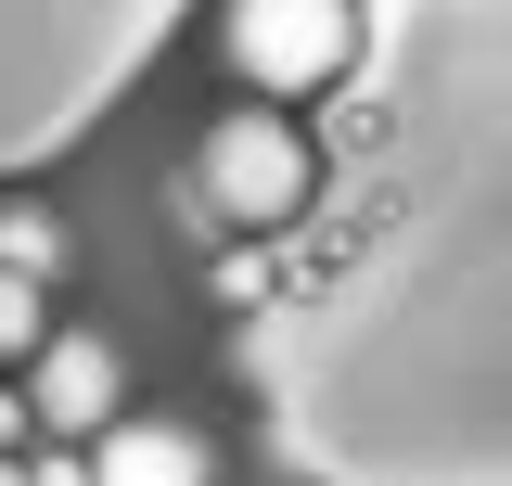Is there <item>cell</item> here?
Listing matches in <instances>:
<instances>
[{"label": "cell", "mask_w": 512, "mask_h": 486, "mask_svg": "<svg viewBox=\"0 0 512 486\" xmlns=\"http://www.w3.org/2000/svg\"><path fill=\"white\" fill-rule=\"evenodd\" d=\"M90 486H218V448L192 423H154V410H141V423H116L90 448Z\"/></svg>", "instance_id": "277c9868"}, {"label": "cell", "mask_w": 512, "mask_h": 486, "mask_svg": "<svg viewBox=\"0 0 512 486\" xmlns=\"http://www.w3.org/2000/svg\"><path fill=\"white\" fill-rule=\"evenodd\" d=\"M218 52L256 103H320L359 64V0H218Z\"/></svg>", "instance_id": "7a4b0ae2"}, {"label": "cell", "mask_w": 512, "mask_h": 486, "mask_svg": "<svg viewBox=\"0 0 512 486\" xmlns=\"http://www.w3.org/2000/svg\"><path fill=\"white\" fill-rule=\"evenodd\" d=\"M308 192H320V154H308V128L282 116V103H231V116L192 141V167H180L192 231H205V218H218V231H295Z\"/></svg>", "instance_id": "6da1fadb"}, {"label": "cell", "mask_w": 512, "mask_h": 486, "mask_svg": "<svg viewBox=\"0 0 512 486\" xmlns=\"http://www.w3.org/2000/svg\"><path fill=\"white\" fill-rule=\"evenodd\" d=\"M0 269H13V282H52L64 269V231L39 218V205H0Z\"/></svg>", "instance_id": "8992f818"}, {"label": "cell", "mask_w": 512, "mask_h": 486, "mask_svg": "<svg viewBox=\"0 0 512 486\" xmlns=\"http://www.w3.org/2000/svg\"><path fill=\"white\" fill-rule=\"evenodd\" d=\"M26 410H39V448H103L128 410V359L103 333H52L39 371H26Z\"/></svg>", "instance_id": "3957f363"}, {"label": "cell", "mask_w": 512, "mask_h": 486, "mask_svg": "<svg viewBox=\"0 0 512 486\" xmlns=\"http://www.w3.org/2000/svg\"><path fill=\"white\" fill-rule=\"evenodd\" d=\"M52 333H64V320H52V295L0 269V384H26V371H39V346H52Z\"/></svg>", "instance_id": "5b68a950"}]
</instances>
